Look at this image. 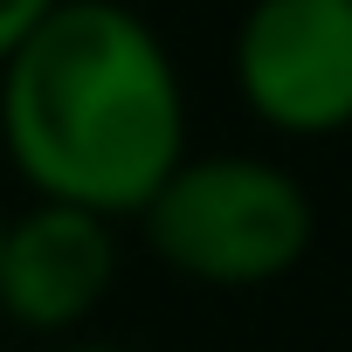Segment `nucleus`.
Returning <instances> with one entry per match:
<instances>
[{
  "mask_svg": "<svg viewBox=\"0 0 352 352\" xmlns=\"http://www.w3.org/2000/svg\"><path fill=\"white\" fill-rule=\"evenodd\" d=\"M0 138L35 201L138 221L187 159V90L131 8L56 0L0 69Z\"/></svg>",
  "mask_w": 352,
  "mask_h": 352,
  "instance_id": "nucleus-1",
  "label": "nucleus"
},
{
  "mask_svg": "<svg viewBox=\"0 0 352 352\" xmlns=\"http://www.w3.org/2000/svg\"><path fill=\"white\" fill-rule=\"evenodd\" d=\"M138 235L194 290H263L283 283L318 235L304 180L256 152H187L166 187L138 208Z\"/></svg>",
  "mask_w": 352,
  "mask_h": 352,
  "instance_id": "nucleus-2",
  "label": "nucleus"
},
{
  "mask_svg": "<svg viewBox=\"0 0 352 352\" xmlns=\"http://www.w3.org/2000/svg\"><path fill=\"white\" fill-rule=\"evenodd\" d=\"M235 90L249 118L283 138L352 131V0H249Z\"/></svg>",
  "mask_w": 352,
  "mask_h": 352,
  "instance_id": "nucleus-3",
  "label": "nucleus"
},
{
  "mask_svg": "<svg viewBox=\"0 0 352 352\" xmlns=\"http://www.w3.org/2000/svg\"><path fill=\"white\" fill-rule=\"evenodd\" d=\"M118 290V221L35 201L0 242V318L35 338H76Z\"/></svg>",
  "mask_w": 352,
  "mask_h": 352,
  "instance_id": "nucleus-4",
  "label": "nucleus"
},
{
  "mask_svg": "<svg viewBox=\"0 0 352 352\" xmlns=\"http://www.w3.org/2000/svg\"><path fill=\"white\" fill-rule=\"evenodd\" d=\"M49 8L56 0H0V69H8V56L49 21Z\"/></svg>",
  "mask_w": 352,
  "mask_h": 352,
  "instance_id": "nucleus-5",
  "label": "nucleus"
},
{
  "mask_svg": "<svg viewBox=\"0 0 352 352\" xmlns=\"http://www.w3.org/2000/svg\"><path fill=\"white\" fill-rule=\"evenodd\" d=\"M49 352H138V345H97V338H63V345H49Z\"/></svg>",
  "mask_w": 352,
  "mask_h": 352,
  "instance_id": "nucleus-6",
  "label": "nucleus"
},
{
  "mask_svg": "<svg viewBox=\"0 0 352 352\" xmlns=\"http://www.w3.org/2000/svg\"><path fill=\"white\" fill-rule=\"evenodd\" d=\"M0 242H8V214H0Z\"/></svg>",
  "mask_w": 352,
  "mask_h": 352,
  "instance_id": "nucleus-7",
  "label": "nucleus"
}]
</instances>
